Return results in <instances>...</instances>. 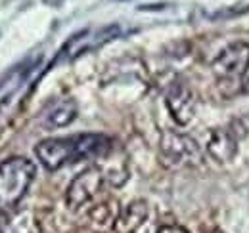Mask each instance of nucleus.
<instances>
[{"instance_id":"1","label":"nucleus","mask_w":249,"mask_h":233,"mask_svg":"<svg viewBox=\"0 0 249 233\" xmlns=\"http://www.w3.org/2000/svg\"><path fill=\"white\" fill-rule=\"evenodd\" d=\"M111 151L109 138L102 134H77L69 138H50L36 144L35 153L46 170H60L65 165L94 159V157H107Z\"/></svg>"},{"instance_id":"2","label":"nucleus","mask_w":249,"mask_h":233,"mask_svg":"<svg viewBox=\"0 0 249 233\" xmlns=\"http://www.w3.org/2000/svg\"><path fill=\"white\" fill-rule=\"evenodd\" d=\"M35 174V165L25 157H10L0 163V212L12 210L25 197Z\"/></svg>"},{"instance_id":"3","label":"nucleus","mask_w":249,"mask_h":233,"mask_svg":"<svg viewBox=\"0 0 249 233\" xmlns=\"http://www.w3.org/2000/svg\"><path fill=\"white\" fill-rule=\"evenodd\" d=\"M161 159L171 168H182V166H197L203 163V155L199 146L186 134H178L173 130L163 132L159 142Z\"/></svg>"},{"instance_id":"4","label":"nucleus","mask_w":249,"mask_h":233,"mask_svg":"<svg viewBox=\"0 0 249 233\" xmlns=\"http://www.w3.org/2000/svg\"><path fill=\"white\" fill-rule=\"evenodd\" d=\"M104 170L100 166H89L71 180L65 191V203L71 210H79L89 204L104 187Z\"/></svg>"},{"instance_id":"5","label":"nucleus","mask_w":249,"mask_h":233,"mask_svg":"<svg viewBox=\"0 0 249 233\" xmlns=\"http://www.w3.org/2000/svg\"><path fill=\"white\" fill-rule=\"evenodd\" d=\"M249 65V44L248 42H232L224 50H220L213 61V73L224 83L240 81L242 90V75L246 73Z\"/></svg>"},{"instance_id":"6","label":"nucleus","mask_w":249,"mask_h":233,"mask_svg":"<svg viewBox=\"0 0 249 233\" xmlns=\"http://www.w3.org/2000/svg\"><path fill=\"white\" fill-rule=\"evenodd\" d=\"M165 105H167L171 116L175 118V122H178L180 126L188 124L196 115L194 94L184 83H173L171 86L167 88Z\"/></svg>"},{"instance_id":"7","label":"nucleus","mask_w":249,"mask_h":233,"mask_svg":"<svg viewBox=\"0 0 249 233\" xmlns=\"http://www.w3.org/2000/svg\"><path fill=\"white\" fill-rule=\"evenodd\" d=\"M207 153L217 161V163H230L236 153H238V142L236 138L224 130V128H213L207 134V142H205Z\"/></svg>"},{"instance_id":"8","label":"nucleus","mask_w":249,"mask_h":233,"mask_svg":"<svg viewBox=\"0 0 249 233\" xmlns=\"http://www.w3.org/2000/svg\"><path fill=\"white\" fill-rule=\"evenodd\" d=\"M146 218H148V204L144 201H134L117 214L111 228L115 233H136V230L146 222Z\"/></svg>"},{"instance_id":"9","label":"nucleus","mask_w":249,"mask_h":233,"mask_svg":"<svg viewBox=\"0 0 249 233\" xmlns=\"http://www.w3.org/2000/svg\"><path fill=\"white\" fill-rule=\"evenodd\" d=\"M77 116V103L75 100H62L58 103H54L50 109L44 111L42 115V126L46 130H54V128H63L67 124H71Z\"/></svg>"},{"instance_id":"10","label":"nucleus","mask_w":249,"mask_h":233,"mask_svg":"<svg viewBox=\"0 0 249 233\" xmlns=\"http://www.w3.org/2000/svg\"><path fill=\"white\" fill-rule=\"evenodd\" d=\"M157 233H188L184 228H180V226H163V228H159Z\"/></svg>"},{"instance_id":"11","label":"nucleus","mask_w":249,"mask_h":233,"mask_svg":"<svg viewBox=\"0 0 249 233\" xmlns=\"http://www.w3.org/2000/svg\"><path fill=\"white\" fill-rule=\"evenodd\" d=\"M242 92L244 94H249V65L246 69V73L242 75Z\"/></svg>"},{"instance_id":"12","label":"nucleus","mask_w":249,"mask_h":233,"mask_svg":"<svg viewBox=\"0 0 249 233\" xmlns=\"http://www.w3.org/2000/svg\"><path fill=\"white\" fill-rule=\"evenodd\" d=\"M167 6H169V4H150V6H140L138 10H148V12H150V10H163V8H167Z\"/></svg>"},{"instance_id":"13","label":"nucleus","mask_w":249,"mask_h":233,"mask_svg":"<svg viewBox=\"0 0 249 233\" xmlns=\"http://www.w3.org/2000/svg\"><path fill=\"white\" fill-rule=\"evenodd\" d=\"M46 4H50V6H62L63 0H44Z\"/></svg>"}]
</instances>
